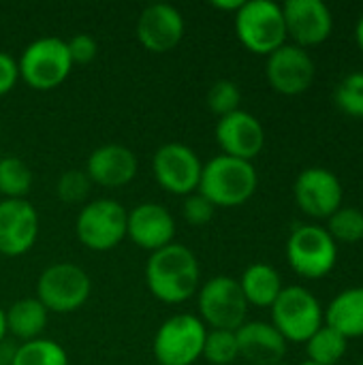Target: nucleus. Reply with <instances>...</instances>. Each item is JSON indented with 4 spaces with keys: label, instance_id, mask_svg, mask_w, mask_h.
<instances>
[{
    "label": "nucleus",
    "instance_id": "obj_16",
    "mask_svg": "<svg viewBox=\"0 0 363 365\" xmlns=\"http://www.w3.org/2000/svg\"><path fill=\"white\" fill-rule=\"evenodd\" d=\"M216 143L225 156L252 163L265 145V128L250 111L237 109L225 118H218L216 124Z\"/></svg>",
    "mask_w": 363,
    "mask_h": 365
},
{
    "label": "nucleus",
    "instance_id": "obj_2",
    "mask_svg": "<svg viewBox=\"0 0 363 365\" xmlns=\"http://www.w3.org/2000/svg\"><path fill=\"white\" fill-rule=\"evenodd\" d=\"M257 186L259 175L252 163L220 154L203 165L197 192L214 207H240L252 199Z\"/></svg>",
    "mask_w": 363,
    "mask_h": 365
},
{
    "label": "nucleus",
    "instance_id": "obj_27",
    "mask_svg": "<svg viewBox=\"0 0 363 365\" xmlns=\"http://www.w3.org/2000/svg\"><path fill=\"white\" fill-rule=\"evenodd\" d=\"M325 229L336 244H359L363 242V212L353 205H342L327 218Z\"/></svg>",
    "mask_w": 363,
    "mask_h": 365
},
{
    "label": "nucleus",
    "instance_id": "obj_18",
    "mask_svg": "<svg viewBox=\"0 0 363 365\" xmlns=\"http://www.w3.org/2000/svg\"><path fill=\"white\" fill-rule=\"evenodd\" d=\"M175 218L173 214L158 203H139L128 212L126 218V237L148 250V252H156L169 244H173L175 237Z\"/></svg>",
    "mask_w": 363,
    "mask_h": 365
},
{
    "label": "nucleus",
    "instance_id": "obj_40",
    "mask_svg": "<svg viewBox=\"0 0 363 365\" xmlns=\"http://www.w3.org/2000/svg\"><path fill=\"white\" fill-rule=\"evenodd\" d=\"M357 365H363V361H362V364H357Z\"/></svg>",
    "mask_w": 363,
    "mask_h": 365
},
{
    "label": "nucleus",
    "instance_id": "obj_5",
    "mask_svg": "<svg viewBox=\"0 0 363 365\" xmlns=\"http://www.w3.org/2000/svg\"><path fill=\"white\" fill-rule=\"evenodd\" d=\"M287 261L291 269L306 280H321L332 274L338 263V244L325 227L300 225L291 231L287 246Z\"/></svg>",
    "mask_w": 363,
    "mask_h": 365
},
{
    "label": "nucleus",
    "instance_id": "obj_14",
    "mask_svg": "<svg viewBox=\"0 0 363 365\" xmlns=\"http://www.w3.org/2000/svg\"><path fill=\"white\" fill-rule=\"evenodd\" d=\"M282 15L287 38L302 49L325 43L334 32V15L323 0H287Z\"/></svg>",
    "mask_w": 363,
    "mask_h": 365
},
{
    "label": "nucleus",
    "instance_id": "obj_21",
    "mask_svg": "<svg viewBox=\"0 0 363 365\" xmlns=\"http://www.w3.org/2000/svg\"><path fill=\"white\" fill-rule=\"evenodd\" d=\"M323 325L332 327L347 340L363 338V287L340 291L323 310Z\"/></svg>",
    "mask_w": 363,
    "mask_h": 365
},
{
    "label": "nucleus",
    "instance_id": "obj_33",
    "mask_svg": "<svg viewBox=\"0 0 363 365\" xmlns=\"http://www.w3.org/2000/svg\"><path fill=\"white\" fill-rule=\"evenodd\" d=\"M66 49L68 56L73 60V64H88L96 58L98 53V43L92 34L86 32H77L66 41Z\"/></svg>",
    "mask_w": 363,
    "mask_h": 365
},
{
    "label": "nucleus",
    "instance_id": "obj_37",
    "mask_svg": "<svg viewBox=\"0 0 363 365\" xmlns=\"http://www.w3.org/2000/svg\"><path fill=\"white\" fill-rule=\"evenodd\" d=\"M6 334H9L6 331V317H4V310L0 308V342L6 338Z\"/></svg>",
    "mask_w": 363,
    "mask_h": 365
},
{
    "label": "nucleus",
    "instance_id": "obj_26",
    "mask_svg": "<svg viewBox=\"0 0 363 365\" xmlns=\"http://www.w3.org/2000/svg\"><path fill=\"white\" fill-rule=\"evenodd\" d=\"M32 188V171L17 156L0 158V195L2 199H26Z\"/></svg>",
    "mask_w": 363,
    "mask_h": 365
},
{
    "label": "nucleus",
    "instance_id": "obj_11",
    "mask_svg": "<svg viewBox=\"0 0 363 365\" xmlns=\"http://www.w3.org/2000/svg\"><path fill=\"white\" fill-rule=\"evenodd\" d=\"M203 163L186 143H165L152 156V173L156 184L169 195L188 197L197 192Z\"/></svg>",
    "mask_w": 363,
    "mask_h": 365
},
{
    "label": "nucleus",
    "instance_id": "obj_39",
    "mask_svg": "<svg viewBox=\"0 0 363 365\" xmlns=\"http://www.w3.org/2000/svg\"><path fill=\"white\" fill-rule=\"evenodd\" d=\"M276 365H287V364H285V361H282V364H276Z\"/></svg>",
    "mask_w": 363,
    "mask_h": 365
},
{
    "label": "nucleus",
    "instance_id": "obj_36",
    "mask_svg": "<svg viewBox=\"0 0 363 365\" xmlns=\"http://www.w3.org/2000/svg\"><path fill=\"white\" fill-rule=\"evenodd\" d=\"M355 41H357L359 49L363 51V15L359 17V21H357V28H355Z\"/></svg>",
    "mask_w": 363,
    "mask_h": 365
},
{
    "label": "nucleus",
    "instance_id": "obj_38",
    "mask_svg": "<svg viewBox=\"0 0 363 365\" xmlns=\"http://www.w3.org/2000/svg\"><path fill=\"white\" fill-rule=\"evenodd\" d=\"M300 365H319V364H315V361H310V359H306V361H302Z\"/></svg>",
    "mask_w": 363,
    "mask_h": 365
},
{
    "label": "nucleus",
    "instance_id": "obj_28",
    "mask_svg": "<svg viewBox=\"0 0 363 365\" xmlns=\"http://www.w3.org/2000/svg\"><path fill=\"white\" fill-rule=\"evenodd\" d=\"M203 359L212 365H231L240 359L237 338L235 331L227 329H208L205 344H203Z\"/></svg>",
    "mask_w": 363,
    "mask_h": 365
},
{
    "label": "nucleus",
    "instance_id": "obj_30",
    "mask_svg": "<svg viewBox=\"0 0 363 365\" xmlns=\"http://www.w3.org/2000/svg\"><path fill=\"white\" fill-rule=\"evenodd\" d=\"M90 190H92V182L86 175V171L79 169L64 171L56 184V195L66 205H86Z\"/></svg>",
    "mask_w": 363,
    "mask_h": 365
},
{
    "label": "nucleus",
    "instance_id": "obj_31",
    "mask_svg": "<svg viewBox=\"0 0 363 365\" xmlns=\"http://www.w3.org/2000/svg\"><path fill=\"white\" fill-rule=\"evenodd\" d=\"M336 105L351 118L363 120V71L347 75L336 88Z\"/></svg>",
    "mask_w": 363,
    "mask_h": 365
},
{
    "label": "nucleus",
    "instance_id": "obj_32",
    "mask_svg": "<svg viewBox=\"0 0 363 365\" xmlns=\"http://www.w3.org/2000/svg\"><path fill=\"white\" fill-rule=\"evenodd\" d=\"M216 207L199 192H193L188 197H184L182 203V216L190 227H205L212 218H214Z\"/></svg>",
    "mask_w": 363,
    "mask_h": 365
},
{
    "label": "nucleus",
    "instance_id": "obj_17",
    "mask_svg": "<svg viewBox=\"0 0 363 365\" xmlns=\"http://www.w3.org/2000/svg\"><path fill=\"white\" fill-rule=\"evenodd\" d=\"M137 41L152 53H167L180 45L184 36L182 13L167 2L148 4L137 17Z\"/></svg>",
    "mask_w": 363,
    "mask_h": 365
},
{
    "label": "nucleus",
    "instance_id": "obj_9",
    "mask_svg": "<svg viewBox=\"0 0 363 365\" xmlns=\"http://www.w3.org/2000/svg\"><path fill=\"white\" fill-rule=\"evenodd\" d=\"M199 319L210 329L237 331L248 317V304L240 282L231 276H214L197 291Z\"/></svg>",
    "mask_w": 363,
    "mask_h": 365
},
{
    "label": "nucleus",
    "instance_id": "obj_3",
    "mask_svg": "<svg viewBox=\"0 0 363 365\" xmlns=\"http://www.w3.org/2000/svg\"><path fill=\"white\" fill-rule=\"evenodd\" d=\"M233 26L240 43L257 56L267 58L287 43L282 4L272 0H244L233 15Z\"/></svg>",
    "mask_w": 363,
    "mask_h": 365
},
{
    "label": "nucleus",
    "instance_id": "obj_22",
    "mask_svg": "<svg viewBox=\"0 0 363 365\" xmlns=\"http://www.w3.org/2000/svg\"><path fill=\"white\" fill-rule=\"evenodd\" d=\"M237 282L246 297V304L255 308H272V304L278 299L280 291L285 289L278 269L267 263L248 265Z\"/></svg>",
    "mask_w": 363,
    "mask_h": 365
},
{
    "label": "nucleus",
    "instance_id": "obj_6",
    "mask_svg": "<svg viewBox=\"0 0 363 365\" xmlns=\"http://www.w3.org/2000/svg\"><path fill=\"white\" fill-rule=\"evenodd\" d=\"M272 325L287 342L306 344L323 327V306L312 291L300 284L285 287L270 308Z\"/></svg>",
    "mask_w": 363,
    "mask_h": 365
},
{
    "label": "nucleus",
    "instance_id": "obj_8",
    "mask_svg": "<svg viewBox=\"0 0 363 365\" xmlns=\"http://www.w3.org/2000/svg\"><path fill=\"white\" fill-rule=\"evenodd\" d=\"M92 280L75 263H53L36 280V299L53 314H71L90 299Z\"/></svg>",
    "mask_w": 363,
    "mask_h": 365
},
{
    "label": "nucleus",
    "instance_id": "obj_23",
    "mask_svg": "<svg viewBox=\"0 0 363 365\" xmlns=\"http://www.w3.org/2000/svg\"><path fill=\"white\" fill-rule=\"evenodd\" d=\"M6 331L21 342H30L41 338V334L47 327L49 312L36 297H24L13 302L6 310Z\"/></svg>",
    "mask_w": 363,
    "mask_h": 365
},
{
    "label": "nucleus",
    "instance_id": "obj_4",
    "mask_svg": "<svg viewBox=\"0 0 363 365\" xmlns=\"http://www.w3.org/2000/svg\"><path fill=\"white\" fill-rule=\"evenodd\" d=\"M19 79L36 90L49 92L66 81L73 71V60L66 49V41L58 36H41L32 41L17 60Z\"/></svg>",
    "mask_w": 363,
    "mask_h": 365
},
{
    "label": "nucleus",
    "instance_id": "obj_29",
    "mask_svg": "<svg viewBox=\"0 0 363 365\" xmlns=\"http://www.w3.org/2000/svg\"><path fill=\"white\" fill-rule=\"evenodd\" d=\"M205 103L210 107V111L218 118H225L233 111L240 109L242 103V90L235 81L231 79H218L212 83V88L208 90Z\"/></svg>",
    "mask_w": 363,
    "mask_h": 365
},
{
    "label": "nucleus",
    "instance_id": "obj_7",
    "mask_svg": "<svg viewBox=\"0 0 363 365\" xmlns=\"http://www.w3.org/2000/svg\"><path fill=\"white\" fill-rule=\"evenodd\" d=\"M208 327L195 314L169 317L154 336L152 353L158 365H193L203 355Z\"/></svg>",
    "mask_w": 363,
    "mask_h": 365
},
{
    "label": "nucleus",
    "instance_id": "obj_1",
    "mask_svg": "<svg viewBox=\"0 0 363 365\" xmlns=\"http://www.w3.org/2000/svg\"><path fill=\"white\" fill-rule=\"evenodd\" d=\"M201 267L195 252L184 244H169L150 255L145 263V284L152 297L178 306L197 295Z\"/></svg>",
    "mask_w": 363,
    "mask_h": 365
},
{
    "label": "nucleus",
    "instance_id": "obj_24",
    "mask_svg": "<svg viewBox=\"0 0 363 365\" xmlns=\"http://www.w3.org/2000/svg\"><path fill=\"white\" fill-rule=\"evenodd\" d=\"M347 351H349V340L327 325L317 329L306 342L308 359L319 365H338L344 359Z\"/></svg>",
    "mask_w": 363,
    "mask_h": 365
},
{
    "label": "nucleus",
    "instance_id": "obj_25",
    "mask_svg": "<svg viewBox=\"0 0 363 365\" xmlns=\"http://www.w3.org/2000/svg\"><path fill=\"white\" fill-rule=\"evenodd\" d=\"M9 365H68V355L58 342L36 338L30 342H21L11 355Z\"/></svg>",
    "mask_w": 363,
    "mask_h": 365
},
{
    "label": "nucleus",
    "instance_id": "obj_20",
    "mask_svg": "<svg viewBox=\"0 0 363 365\" xmlns=\"http://www.w3.org/2000/svg\"><path fill=\"white\" fill-rule=\"evenodd\" d=\"M237 349L240 357L252 365L282 364L287 355V340L280 331L265 321H246L237 331Z\"/></svg>",
    "mask_w": 363,
    "mask_h": 365
},
{
    "label": "nucleus",
    "instance_id": "obj_41",
    "mask_svg": "<svg viewBox=\"0 0 363 365\" xmlns=\"http://www.w3.org/2000/svg\"><path fill=\"white\" fill-rule=\"evenodd\" d=\"M0 365H2V364H0Z\"/></svg>",
    "mask_w": 363,
    "mask_h": 365
},
{
    "label": "nucleus",
    "instance_id": "obj_10",
    "mask_svg": "<svg viewBox=\"0 0 363 365\" xmlns=\"http://www.w3.org/2000/svg\"><path fill=\"white\" fill-rule=\"evenodd\" d=\"M126 207L116 199H94L86 203L75 220L81 246L94 252L113 250L126 237Z\"/></svg>",
    "mask_w": 363,
    "mask_h": 365
},
{
    "label": "nucleus",
    "instance_id": "obj_13",
    "mask_svg": "<svg viewBox=\"0 0 363 365\" xmlns=\"http://www.w3.org/2000/svg\"><path fill=\"white\" fill-rule=\"evenodd\" d=\"M265 77L272 90H276L278 94L297 96L312 86L317 77V64L308 49H302L293 43H285L267 56Z\"/></svg>",
    "mask_w": 363,
    "mask_h": 365
},
{
    "label": "nucleus",
    "instance_id": "obj_19",
    "mask_svg": "<svg viewBox=\"0 0 363 365\" xmlns=\"http://www.w3.org/2000/svg\"><path fill=\"white\" fill-rule=\"evenodd\" d=\"M83 171L90 178L92 186L122 188L131 184L137 175V156L131 148L122 143H105L92 150Z\"/></svg>",
    "mask_w": 363,
    "mask_h": 365
},
{
    "label": "nucleus",
    "instance_id": "obj_15",
    "mask_svg": "<svg viewBox=\"0 0 363 365\" xmlns=\"http://www.w3.org/2000/svg\"><path fill=\"white\" fill-rule=\"evenodd\" d=\"M39 237V214L28 199L0 201V255L15 259L32 250Z\"/></svg>",
    "mask_w": 363,
    "mask_h": 365
},
{
    "label": "nucleus",
    "instance_id": "obj_34",
    "mask_svg": "<svg viewBox=\"0 0 363 365\" xmlns=\"http://www.w3.org/2000/svg\"><path fill=\"white\" fill-rule=\"evenodd\" d=\"M19 81V68H17V60L6 53L0 51V96L9 94Z\"/></svg>",
    "mask_w": 363,
    "mask_h": 365
},
{
    "label": "nucleus",
    "instance_id": "obj_35",
    "mask_svg": "<svg viewBox=\"0 0 363 365\" xmlns=\"http://www.w3.org/2000/svg\"><path fill=\"white\" fill-rule=\"evenodd\" d=\"M244 0H212V6L218 9V11H225V13H237L242 9Z\"/></svg>",
    "mask_w": 363,
    "mask_h": 365
},
{
    "label": "nucleus",
    "instance_id": "obj_12",
    "mask_svg": "<svg viewBox=\"0 0 363 365\" xmlns=\"http://www.w3.org/2000/svg\"><path fill=\"white\" fill-rule=\"evenodd\" d=\"M293 197L308 218L327 220L342 207L344 188L334 171L325 167H308L295 178Z\"/></svg>",
    "mask_w": 363,
    "mask_h": 365
}]
</instances>
